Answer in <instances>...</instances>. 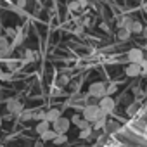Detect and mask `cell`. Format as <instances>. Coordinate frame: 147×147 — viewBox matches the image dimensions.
<instances>
[{
	"instance_id": "cell-1",
	"label": "cell",
	"mask_w": 147,
	"mask_h": 147,
	"mask_svg": "<svg viewBox=\"0 0 147 147\" xmlns=\"http://www.w3.org/2000/svg\"><path fill=\"white\" fill-rule=\"evenodd\" d=\"M82 116H83L87 121L95 123L97 119H100L102 116H107V114H104V111L100 109V106H99V104H88V106H85V107H83Z\"/></svg>"
},
{
	"instance_id": "cell-2",
	"label": "cell",
	"mask_w": 147,
	"mask_h": 147,
	"mask_svg": "<svg viewBox=\"0 0 147 147\" xmlns=\"http://www.w3.org/2000/svg\"><path fill=\"white\" fill-rule=\"evenodd\" d=\"M88 95L95 97V99H102L107 95V85L104 82H95L88 87Z\"/></svg>"
},
{
	"instance_id": "cell-3",
	"label": "cell",
	"mask_w": 147,
	"mask_h": 147,
	"mask_svg": "<svg viewBox=\"0 0 147 147\" xmlns=\"http://www.w3.org/2000/svg\"><path fill=\"white\" fill-rule=\"evenodd\" d=\"M69 125H71V119L61 116L59 119H55V121L52 123V130H54L57 135H59V133H66V131L69 130Z\"/></svg>"
},
{
	"instance_id": "cell-4",
	"label": "cell",
	"mask_w": 147,
	"mask_h": 147,
	"mask_svg": "<svg viewBox=\"0 0 147 147\" xmlns=\"http://www.w3.org/2000/svg\"><path fill=\"white\" fill-rule=\"evenodd\" d=\"M99 106L104 111V114H111L114 111V107H116V102H114V99L111 95H106V97L99 99Z\"/></svg>"
},
{
	"instance_id": "cell-5",
	"label": "cell",
	"mask_w": 147,
	"mask_h": 147,
	"mask_svg": "<svg viewBox=\"0 0 147 147\" xmlns=\"http://www.w3.org/2000/svg\"><path fill=\"white\" fill-rule=\"evenodd\" d=\"M5 109L9 111V114H21V113L24 111V106H23V102L18 100V99H9V100L5 102Z\"/></svg>"
},
{
	"instance_id": "cell-6",
	"label": "cell",
	"mask_w": 147,
	"mask_h": 147,
	"mask_svg": "<svg viewBox=\"0 0 147 147\" xmlns=\"http://www.w3.org/2000/svg\"><path fill=\"white\" fill-rule=\"evenodd\" d=\"M125 73H126V76H130V78H135V76L142 75V73H144V69H142V66H140L138 62H130V64L125 67Z\"/></svg>"
},
{
	"instance_id": "cell-7",
	"label": "cell",
	"mask_w": 147,
	"mask_h": 147,
	"mask_svg": "<svg viewBox=\"0 0 147 147\" xmlns=\"http://www.w3.org/2000/svg\"><path fill=\"white\" fill-rule=\"evenodd\" d=\"M126 59L130 61V62H142L144 61V52L140 50V49H131L130 52H128V55H126Z\"/></svg>"
},
{
	"instance_id": "cell-8",
	"label": "cell",
	"mask_w": 147,
	"mask_h": 147,
	"mask_svg": "<svg viewBox=\"0 0 147 147\" xmlns=\"http://www.w3.org/2000/svg\"><path fill=\"white\" fill-rule=\"evenodd\" d=\"M59 118H61V109H55V107H54V109H49V111L45 113V119L50 121V123H54V121L59 119Z\"/></svg>"
},
{
	"instance_id": "cell-9",
	"label": "cell",
	"mask_w": 147,
	"mask_h": 147,
	"mask_svg": "<svg viewBox=\"0 0 147 147\" xmlns=\"http://www.w3.org/2000/svg\"><path fill=\"white\" fill-rule=\"evenodd\" d=\"M47 130H50V121H47V119H43V121H38V123H36V126H35V131H36L38 135L45 133Z\"/></svg>"
},
{
	"instance_id": "cell-10",
	"label": "cell",
	"mask_w": 147,
	"mask_h": 147,
	"mask_svg": "<svg viewBox=\"0 0 147 147\" xmlns=\"http://www.w3.org/2000/svg\"><path fill=\"white\" fill-rule=\"evenodd\" d=\"M12 50H14V47H12V45H7V47H2V49H0V59H2V61H7V59L11 57V54H12Z\"/></svg>"
},
{
	"instance_id": "cell-11",
	"label": "cell",
	"mask_w": 147,
	"mask_h": 147,
	"mask_svg": "<svg viewBox=\"0 0 147 147\" xmlns=\"http://www.w3.org/2000/svg\"><path fill=\"white\" fill-rule=\"evenodd\" d=\"M55 137H57V133H55V131H54L52 128H50V130H47L45 133H42V135H40L42 142H52V140H54Z\"/></svg>"
},
{
	"instance_id": "cell-12",
	"label": "cell",
	"mask_w": 147,
	"mask_h": 147,
	"mask_svg": "<svg viewBox=\"0 0 147 147\" xmlns=\"http://www.w3.org/2000/svg\"><path fill=\"white\" fill-rule=\"evenodd\" d=\"M55 85H57L59 88H64V87H67V85H69V76L62 73V75L57 78V83H55Z\"/></svg>"
},
{
	"instance_id": "cell-13",
	"label": "cell",
	"mask_w": 147,
	"mask_h": 147,
	"mask_svg": "<svg viewBox=\"0 0 147 147\" xmlns=\"http://www.w3.org/2000/svg\"><path fill=\"white\" fill-rule=\"evenodd\" d=\"M133 21H135V19H131L130 16H126V18H123V19L119 21V28H126V30L131 31V24H133Z\"/></svg>"
},
{
	"instance_id": "cell-14",
	"label": "cell",
	"mask_w": 147,
	"mask_h": 147,
	"mask_svg": "<svg viewBox=\"0 0 147 147\" xmlns=\"http://www.w3.org/2000/svg\"><path fill=\"white\" fill-rule=\"evenodd\" d=\"M130 36H131V31H130V30H126V28H119V31H118V38H119L121 42H126Z\"/></svg>"
},
{
	"instance_id": "cell-15",
	"label": "cell",
	"mask_w": 147,
	"mask_h": 147,
	"mask_svg": "<svg viewBox=\"0 0 147 147\" xmlns=\"http://www.w3.org/2000/svg\"><path fill=\"white\" fill-rule=\"evenodd\" d=\"M66 142H67V137H66V133H59V135H57V137L52 140V144H54V145H64Z\"/></svg>"
},
{
	"instance_id": "cell-16",
	"label": "cell",
	"mask_w": 147,
	"mask_h": 147,
	"mask_svg": "<svg viewBox=\"0 0 147 147\" xmlns=\"http://www.w3.org/2000/svg\"><path fill=\"white\" fill-rule=\"evenodd\" d=\"M33 113H35V111H26V109H24V111L19 114V119H21L23 123H26V121L33 119Z\"/></svg>"
},
{
	"instance_id": "cell-17",
	"label": "cell",
	"mask_w": 147,
	"mask_h": 147,
	"mask_svg": "<svg viewBox=\"0 0 147 147\" xmlns=\"http://www.w3.org/2000/svg\"><path fill=\"white\" fill-rule=\"evenodd\" d=\"M94 125V130H102V128H106V125H107V119H106V116H102L100 119H97L95 123H92Z\"/></svg>"
},
{
	"instance_id": "cell-18",
	"label": "cell",
	"mask_w": 147,
	"mask_h": 147,
	"mask_svg": "<svg viewBox=\"0 0 147 147\" xmlns=\"http://www.w3.org/2000/svg\"><path fill=\"white\" fill-rule=\"evenodd\" d=\"M138 107H140V106H138V102H133L131 106H128V107H126V114L135 116V114H137V111H138Z\"/></svg>"
},
{
	"instance_id": "cell-19",
	"label": "cell",
	"mask_w": 147,
	"mask_h": 147,
	"mask_svg": "<svg viewBox=\"0 0 147 147\" xmlns=\"http://www.w3.org/2000/svg\"><path fill=\"white\" fill-rule=\"evenodd\" d=\"M92 130H94V126H90V128H85V130H80V138H82V140H85V138H90V137H92Z\"/></svg>"
},
{
	"instance_id": "cell-20",
	"label": "cell",
	"mask_w": 147,
	"mask_h": 147,
	"mask_svg": "<svg viewBox=\"0 0 147 147\" xmlns=\"http://www.w3.org/2000/svg\"><path fill=\"white\" fill-rule=\"evenodd\" d=\"M67 9H69L71 12H76V11H80V9H82V4L78 2V0H73V2H69Z\"/></svg>"
},
{
	"instance_id": "cell-21",
	"label": "cell",
	"mask_w": 147,
	"mask_h": 147,
	"mask_svg": "<svg viewBox=\"0 0 147 147\" xmlns=\"http://www.w3.org/2000/svg\"><path fill=\"white\" fill-rule=\"evenodd\" d=\"M142 31H144L142 23H140V21H133V24H131V33H142Z\"/></svg>"
},
{
	"instance_id": "cell-22",
	"label": "cell",
	"mask_w": 147,
	"mask_h": 147,
	"mask_svg": "<svg viewBox=\"0 0 147 147\" xmlns=\"http://www.w3.org/2000/svg\"><path fill=\"white\" fill-rule=\"evenodd\" d=\"M119 128V123L118 121H107V125H106V130L107 131H116Z\"/></svg>"
},
{
	"instance_id": "cell-23",
	"label": "cell",
	"mask_w": 147,
	"mask_h": 147,
	"mask_svg": "<svg viewBox=\"0 0 147 147\" xmlns=\"http://www.w3.org/2000/svg\"><path fill=\"white\" fill-rule=\"evenodd\" d=\"M45 113H47V111H35V113H33V119L43 121V119H45Z\"/></svg>"
},
{
	"instance_id": "cell-24",
	"label": "cell",
	"mask_w": 147,
	"mask_h": 147,
	"mask_svg": "<svg viewBox=\"0 0 147 147\" xmlns=\"http://www.w3.org/2000/svg\"><path fill=\"white\" fill-rule=\"evenodd\" d=\"M76 126H78V128H80V130H85V128H90V126H92V125H90V121H87V119H85V118H83V119H82V121H80V123H78V125H76Z\"/></svg>"
},
{
	"instance_id": "cell-25",
	"label": "cell",
	"mask_w": 147,
	"mask_h": 147,
	"mask_svg": "<svg viewBox=\"0 0 147 147\" xmlns=\"http://www.w3.org/2000/svg\"><path fill=\"white\" fill-rule=\"evenodd\" d=\"M7 45H11V43H9V40H7V36L0 35V49H2V47H7Z\"/></svg>"
},
{
	"instance_id": "cell-26",
	"label": "cell",
	"mask_w": 147,
	"mask_h": 147,
	"mask_svg": "<svg viewBox=\"0 0 147 147\" xmlns=\"http://www.w3.org/2000/svg\"><path fill=\"white\" fill-rule=\"evenodd\" d=\"M131 90H133V95H137V97L144 94V92H142V88H140V85H133V88H131Z\"/></svg>"
},
{
	"instance_id": "cell-27",
	"label": "cell",
	"mask_w": 147,
	"mask_h": 147,
	"mask_svg": "<svg viewBox=\"0 0 147 147\" xmlns=\"http://www.w3.org/2000/svg\"><path fill=\"white\" fill-rule=\"evenodd\" d=\"M11 76H12V75H11V71H9V73H5V71H0V80H4V82H5V80H9Z\"/></svg>"
},
{
	"instance_id": "cell-28",
	"label": "cell",
	"mask_w": 147,
	"mask_h": 147,
	"mask_svg": "<svg viewBox=\"0 0 147 147\" xmlns=\"http://www.w3.org/2000/svg\"><path fill=\"white\" fill-rule=\"evenodd\" d=\"M116 90H118V88H116V85H114V83L107 85V95H113V94H114Z\"/></svg>"
},
{
	"instance_id": "cell-29",
	"label": "cell",
	"mask_w": 147,
	"mask_h": 147,
	"mask_svg": "<svg viewBox=\"0 0 147 147\" xmlns=\"http://www.w3.org/2000/svg\"><path fill=\"white\" fill-rule=\"evenodd\" d=\"M82 119H83V116H80V114H75V116L71 118V123H75V125H78V123H80Z\"/></svg>"
},
{
	"instance_id": "cell-30",
	"label": "cell",
	"mask_w": 147,
	"mask_h": 147,
	"mask_svg": "<svg viewBox=\"0 0 147 147\" xmlns=\"http://www.w3.org/2000/svg\"><path fill=\"white\" fill-rule=\"evenodd\" d=\"M18 7H26V0H18Z\"/></svg>"
},
{
	"instance_id": "cell-31",
	"label": "cell",
	"mask_w": 147,
	"mask_h": 147,
	"mask_svg": "<svg viewBox=\"0 0 147 147\" xmlns=\"http://www.w3.org/2000/svg\"><path fill=\"white\" fill-rule=\"evenodd\" d=\"M142 35H144V36L147 38V26H144V31H142Z\"/></svg>"
},
{
	"instance_id": "cell-32",
	"label": "cell",
	"mask_w": 147,
	"mask_h": 147,
	"mask_svg": "<svg viewBox=\"0 0 147 147\" xmlns=\"http://www.w3.org/2000/svg\"><path fill=\"white\" fill-rule=\"evenodd\" d=\"M35 147H42V142H38V144H35Z\"/></svg>"
},
{
	"instance_id": "cell-33",
	"label": "cell",
	"mask_w": 147,
	"mask_h": 147,
	"mask_svg": "<svg viewBox=\"0 0 147 147\" xmlns=\"http://www.w3.org/2000/svg\"><path fill=\"white\" fill-rule=\"evenodd\" d=\"M2 121H4V119H2V116H0V128H2Z\"/></svg>"
}]
</instances>
